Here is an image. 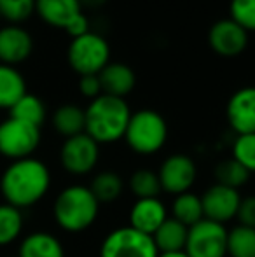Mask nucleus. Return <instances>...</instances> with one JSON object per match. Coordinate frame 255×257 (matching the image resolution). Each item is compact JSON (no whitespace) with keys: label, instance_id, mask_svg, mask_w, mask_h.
I'll use <instances>...</instances> for the list:
<instances>
[{"label":"nucleus","instance_id":"1","mask_svg":"<svg viewBox=\"0 0 255 257\" xmlns=\"http://www.w3.org/2000/svg\"><path fill=\"white\" fill-rule=\"evenodd\" d=\"M51 187V172L35 158L13 161L0 179V191L6 203L23 210L37 205Z\"/></svg>","mask_w":255,"mask_h":257},{"label":"nucleus","instance_id":"2","mask_svg":"<svg viewBox=\"0 0 255 257\" xmlns=\"http://www.w3.org/2000/svg\"><path fill=\"white\" fill-rule=\"evenodd\" d=\"M86 132L96 144L105 146L124 139L131 108L124 98L100 95L84 108Z\"/></svg>","mask_w":255,"mask_h":257},{"label":"nucleus","instance_id":"3","mask_svg":"<svg viewBox=\"0 0 255 257\" xmlns=\"http://www.w3.org/2000/svg\"><path fill=\"white\" fill-rule=\"evenodd\" d=\"M100 203L88 186H68L56 196L53 205L55 220L67 233H82L95 224Z\"/></svg>","mask_w":255,"mask_h":257},{"label":"nucleus","instance_id":"4","mask_svg":"<svg viewBox=\"0 0 255 257\" xmlns=\"http://www.w3.org/2000/svg\"><path fill=\"white\" fill-rule=\"evenodd\" d=\"M123 140L133 153L140 156L156 154L168 140V124L159 112L142 108L131 114Z\"/></svg>","mask_w":255,"mask_h":257},{"label":"nucleus","instance_id":"5","mask_svg":"<svg viewBox=\"0 0 255 257\" xmlns=\"http://www.w3.org/2000/svg\"><path fill=\"white\" fill-rule=\"evenodd\" d=\"M67 60L72 70L79 75H98L110 63V46L100 34L88 32L72 39L67 51Z\"/></svg>","mask_w":255,"mask_h":257},{"label":"nucleus","instance_id":"6","mask_svg":"<svg viewBox=\"0 0 255 257\" xmlns=\"http://www.w3.org/2000/svg\"><path fill=\"white\" fill-rule=\"evenodd\" d=\"M100 257H159L152 236L123 226L110 231L100 245Z\"/></svg>","mask_w":255,"mask_h":257},{"label":"nucleus","instance_id":"7","mask_svg":"<svg viewBox=\"0 0 255 257\" xmlns=\"http://www.w3.org/2000/svg\"><path fill=\"white\" fill-rule=\"evenodd\" d=\"M41 144V128L9 117L0 122V154L18 161L32 158Z\"/></svg>","mask_w":255,"mask_h":257},{"label":"nucleus","instance_id":"8","mask_svg":"<svg viewBox=\"0 0 255 257\" xmlns=\"http://www.w3.org/2000/svg\"><path fill=\"white\" fill-rule=\"evenodd\" d=\"M184 252L189 257H227V227L201 219L189 227Z\"/></svg>","mask_w":255,"mask_h":257},{"label":"nucleus","instance_id":"9","mask_svg":"<svg viewBox=\"0 0 255 257\" xmlns=\"http://www.w3.org/2000/svg\"><path fill=\"white\" fill-rule=\"evenodd\" d=\"M100 159V144H96L88 133L65 139L60 149V163L70 175L82 177L95 170Z\"/></svg>","mask_w":255,"mask_h":257},{"label":"nucleus","instance_id":"10","mask_svg":"<svg viewBox=\"0 0 255 257\" xmlns=\"http://www.w3.org/2000/svg\"><path fill=\"white\" fill-rule=\"evenodd\" d=\"M157 177H159L161 189L164 193L171 194V196L187 193L196 182V163L187 154H171L161 163Z\"/></svg>","mask_w":255,"mask_h":257},{"label":"nucleus","instance_id":"11","mask_svg":"<svg viewBox=\"0 0 255 257\" xmlns=\"http://www.w3.org/2000/svg\"><path fill=\"white\" fill-rule=\"evenodd\" d=\"M239 201H241V194L238 189H231V187L215 182L201 196L204 219L225 226L227 222L236 219Z\"/></svg>","mask_w":255,"mask_h":257},{"label":"nucleus","instance_id":"12","mask_svg":"<svg viewBox=\"0 0 255 257\" xmlns=\"http://www.w3.org/2000/svg\"><path fill=\"white\" fill-rule=\"evenodd\" d=\"M208 44L211 51L218 56L234 58L239 56L248 46V32L243 30L231 18L215 21L208 32Z\"/></svg>","mask_w":255,"mask_h":257},{"label":"nucleus","instance_id":"13","mask_svg":"<svg viewBox=\"0 0 255 257\" xmlns=\"http://www.w3.org/2000/svg\"><path fill=\"white\" fill-rule=\"evenodd\" d=\"M225 117L236 135L255 133V86H245L231 95Z\"/></svg>","mask_w":255,"mask_h":257},{"label":"nucleus","instance_id":"14","mask_svg":"<svg viewBox=\"0 0 255 257\" xmlns=\"http://www.w3.org/2000/svg\"><path fill=\"white\" fill-rule=\"evenodd\" d=\"M34 51V39L25 28L18 25H7L0 28V63L14 65L30 58Z\"/></svg>","mask_w":255,"mask_h":257},{"label":"nucleus","instance_id":"15","mask_svg":"<svg viewBox=\"0 0 255 257\" xmlns=\"http://www.w3.org/2000/svg\"><path fill=\"white\" fill-rule=\"evenodd\" d=\"M166 219L168 210L159 198L136 200L129 208V226L149 236H152Z\"/></svg>","mask_w":255,"mask_h":257},{"label":"nucleus","instance_id":"16","mask_svg":"<svg viewBox=\"0 0 255 257\" xmlns=\"http://www.w3.org/2000/svg\"><path fill=\"white\" fill-rule=\"evenodd\" d=\"M98 77L103 95L117 96V98H126L136 84V75L133 68L121 61H110L100 72Z\"/></svg>","mask_w":255,"mask_h":257},{"label":"nucleus","instance_id":"17","mask_svg":"<svg viewBox=\"0 0 255 257\" xmlns=\"http://www.w3.org/2000/svg\"><path fill=\"white\" fill-rule=\"evenodd\" d=\"M35 13L44 23L55 28H63L82 13L79 0H35Z\"/></svg>","mask_w":255,"mask_h":257},{"label":"nucleus","instance_id":"18","mask_svg":"<svg viewBox=\"0 0 255 257\" xmlns=\"http://www.w3.org/2000/svg\"><path fill=\"white\" fill-rule=\"evenodd\" d=\"M189 227L182 222L175 220L173 217H168L159 229L152 234L154 245L159 254H173V252H184L187 243Z\"/></svg>","mask_w":255,"mask_h":257},{"label":"nucleus","instance_id":"19","mask_svg":"<svg viewBox=\"0 0 255 257\" xmlns=\"http://www.w3.org/2000/svg\"><path fill=\"white\" fill-rule=\"evenodd\" d=\"M18 257H65V248L55 234L37 231L23 238Z\"/></svg>","mask_w":255,"mask_h":257},{"label":"nucleus","instance_id":"20","mask_svg":"<svg viewBox=\"0 0 255 257\" xmlns=\"http://www.w3.org/2000/svg\"><path fill=\"white\" fill-rule=\"evenodd\" d=\"M53 126L65 139L81 135L86 132V114L84 108L74 103H65L58 107L53 114Z\"/></svg>","mask_w":255,"mask_h":257},{"label":"nucleus","instance_id":"21","mask_svg":"<svg viewBox=\"0 0 255 257\" xmlns=\"http://www.w3.org/2000/svg\"><path fill=\"white\" fill-rule=\"evenodd\" d=\"M88 187L91 189L93 196L98 200L100 205H109L121 198L124 191V182L116 172L103 170V172H98L93 177L91 184Z\"/></svg>","mask_w":255,"mask_h":257},{"label":"nucleus","instance_id":"22","mask_svg":"<svg viewBox=\"0 0 255 257\" xmlns=\"http://www.w3.org/2000/svg\"><path fill=\"white\" fill-rule=\"evenodd\" d=\"M27 93L25 77L14 67L0 63V108L11 110L14 103Z\"/></svg>","mask_w":255,"mask_h":257},{"label":"nucleus","instance_id":"23","mask_svg":"<svg viewBox=\"0 0 255 257\" xmlns=\"http://www.w3.org/2000/svg\"><path fill=\"white\" fill-rule=\"evenodd\" d=\"M171 217L187 227L197 224L201 219H204L201 196H197L192 191L177 194L171 201Z\"/></svg>","mask_w":255,"mask_h":257},{"label":"nucleus","instance_id":"24","mask_svg":"<svg viewBox=\"0 0 255 257\" xmlns=\"http://www.w3.org/2000/svg\"><path fill=\"white\" fill-rule=\"evenodd\" d=\"M9 114H11L9 117L20 119V121L41 128L42 122L46 121V105L39 96L25 93V95L11 107Z\"/></svg>","mask_w":255,"mask_h":257},{"label":"nucleus","instance_id":"25","mask_svg":"<svg viewBox=\"0 0 255 257\" xmlns=\"http://www.w3.org/2000/svg\"><path fill=\"white\" fill-rule=\"evenodd\" d=\"M227 257H255V229L236 224L227 229Z\"/></svg>","mask_w":255,"mask_h":257},{"label":"nucleus","instance_id":"26","mask_svg":"<svg viewBox=\"0 0 255 257\" xmlns=\"http://www.w3.org/2000/svg\"><path fill=\"white\" fill-rule=\"evenodd\" d=\"M23 222V213L20 208L9 203L0 205V247L11 245L20 238Z\"/></svg>","mask_w":255,"mask_h":257},{"label":"nucleus","instance_id":"27","mask_svg":"<svg viewBox=\"0 0 255 257\" xmlns=\"http://www.w3.org/2000/svg\"><path fill=\"white\" fill-rule=\"evenodd\" d=\"M129 191L135 194L136 200H145V198H159L163 193L159 184L157 172L149 168H140L129 177Z\"/></svg>","mask_w":255,"mask_h":257},{"label":"nucleus","instance_id":"28","mask_svg":"<svg viewBox=\"0 0 255 257\" xmlns=\"http://www.w3.org/2000/svg\"><path fill=\"white\" fill-rule=\"evenodd\" d=\"M215 179H217V184L239 191V187L248 182L250 173L231 158L218 163L217 168H215Z\"/></svg>","mask_w":255,"mask_h":257},{"label":"nucleus","instance_id":"29","mask_svg":"<svg viewBox=\"0 0 255 257\" xmlns=\"http://www.w3.org/2000/svg\"><path fill=\"white\" fill-rule=\"evenodd\" d=\"M232 159L248 173H255V133L236 135L232 142Z\"/></svg>","mask_w":255,"mask_h":257},{"label":"nucleus","instance_id":"30","mask_svg":"<svg viewBox=\"0 0 255 257\" xmlns=\"http://www.w3.org/2000/svg\"><path fill=\"white\" fill-rule=\"evenodd\" d=\"M35 13V0H0V16L11 23L27 21Z\"/></svg>","mask_w":255,"mask_h":257},{"label":"nucleus","instance_id":"31","mask_svg":"<svg viewBox=\"0 0 255 257\" xmlns=\"http://www.w3.org/2000/svg\"><path fill=\"white\" fill-rule=\"evenodd\" d=\"M229 13L243 30L255 32V0H231Z\"/></svg>","mask_w":255,"mask_h":257},{"label":"nucleus","instance_id":"32","mask_svg":"<svg viewBox=\"0 0 255 257\" xmlns=\"http://www.w3.org/2000/svg\"><path fill=\"white\" fill-rule=\"evenodd\" d=\"M236 220L241 226L253 227L255 229V194L241 198L238 206V213H236Z\"/></svg>","mask_w":255,"mask_h":257},{"label":"nucleus","instance_id":"33","mask_svg":"<svg viewBox=\"0 0 255 257\" xmlns=\"http://www.w3.org/2000/svg\"><path fill=\"white\" fill-rule=\"evenodd\" d=\"M79 91L91 100H95L96 96L103 95L102 91V84H100V77L98 75H82L81 81H79Z\"/></svg>","mask_w":255,"mask_h":257},{"label":"nucleus","instance_id":"34","mask_svg":"<svg viewBox=\"0 0 255 257\" xmlns=\"http://www.w3.org/2000/svg\"><path fill=\"white\" fill-rule=\"evenodd\" d=\"M65 32H67V34L70 35L72 39H77V37H81V35L91 32V30H89L88 16L84 14V11H82L81 14H77V16H75L74 20H72L70 23L65 27Z\"/></svg>","mask_w":255,"mask_h":257},{"label":"nucleus","instance_id":"35","mask_svg":"<svg viewBox=\"0 0 255 257\" xmlns=\"http://www.w3.org/2000/svg\"><path fill=\"white\" fill-rule=\"evenodd\" d=\"M105 2L107 0H79V4H81L82 9H84V7H89V9H98V7H102Z\"/></svg>","mask_w":255,"mask_h":257},{"label":"nucleus","instance_id":"36","mask_svg":"<svg viewBox=\"0 0 255 257\" xmlns=\"http://www.w3.org/2000/svg\"><path fill=\"white\" fill-rule=\"evenodd\" d=\"M159 257H189L185 252H173V254H159Z\"/></svg>","mask_w":255,"mask_h":257},{"label":"nucleus","instance_id":"37","mask_svg":"<svg viewBox=\"0 0 255 257\" xmlns=\"http://www.w3.org/2000/svg\"><path fill=\"white\" fill-rule=\"evenodd\" d=\"M0 20H2V16H0Z\"/></svg>","mask_w":255,"mask_h":257},{"label":"nucleus","instance_id":"38","mask_svg":"<svg viewBox=\"0 0 255 257\" xmlns=\"http://www.w3.org/2000/svg\"><path fill=\"white\" fill-rule=\"evenodd\" d=\"M16 257H18V255H16Z\"/></svg>","mask_w":255,"mask_h":257}]
</instances>
